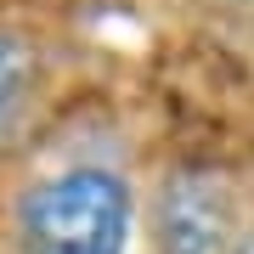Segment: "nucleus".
Segmentation results:
<instances>
[{
	"label": "nucleus",
	"mask_w": 254,
	"mask_h": 254,
	"mask_svg": "<svg viewBox=\"0 0 254 254\" xmlns=\"http://www.w3.org/2000/svg\"><path fill=\"white\" fill-rule=\"evenodd\" d=\"M136 198L119 170L68 164L23 192L17 249L23 254H125Z\"/></svg>",
	"instance_id": "1"
},
{
	"label": "nucleus",
	"mask_w": 254,
	"mask_h": 254,
	"mask_svg": "<svg viewBox=\"0 0 254 254\" xmlns=\"http://www.w3.org/2000/svg\"><path fill=\"white\" fill-rule=\"evenodd\" d=\"M243 215L232 181L209 170L164 175L147 203V254H237Z\"/></svg>",
	"instance_id": "2"
},
{
	"label": "nucleus",
	"mask_w": 254,
	"mask_h": 254,
	"mask_svg": "<svg viewBox=\"0 0 254 254\" xmlns=\"http://www.w3.org/2000/svg\"><path fill=\"white\" fill-rule=\"evenodd\" d=\"M34 85H40L34 46L0 28V153L23 136V119L34 108Z\"/></svg>",
	"instance_id": "3"
},
{
	"label": "nucleus",
	"mask_w": 254,
	"mask_h": 254,
	"mask_svg": "<svg viewBox=\"0 0 254 254\" xmlns=\"http://www.w3.org/2000/svg\"><path fill=\"white\" fill-rule=\"evenodd\" d=\"M237 254H254V226L243 232V243H237Z\"/></svg>",
	"instance_id": "4"
}]
</instances>
